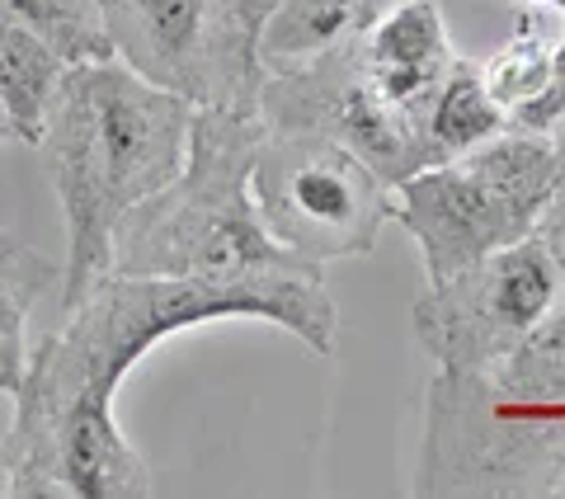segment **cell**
<instances>
[{
  "label": "cell",
  "mask_w": 565,
  "mask_h": 499,
  "mask_svg": "<svg viewBox=\"0 0 565 499\" xmlns=\"http://www.w3.org/2000/svg\"><path fill=\"white\" fill-rule=\"evenodd\" d=\"M392 222L419 245L424 283L452 278L467 264L533 236V222L504 203L467 160H438L392 189Z\"/></svg>",
  "instance_id": "9"
},
{
  "label": "cell",
  "mask_w": 565,
  "mask_h": 499,
  "mask_svg": "<svg viewBox=\"0 0 565 499\" xmlns=\"http://www.w3.org/2000/svg\"><path fill=\"white\" fill-rule=\"evenodd\" d=\"M0 141H20V137H14V128H10V118H6V109H0Z\"/></svg>",
  "instance_id": "22"
},
{
  "label": "cell",
  "mask_w": 565,
  "mask_h": 499,
  "mask_svg": "<svg viewBox=\"0 0 565 499\" xmlns=\"http://www.w3.org/2000/svg\"><path fill=\"white\" fill-rule=\"evenodd\" d=\"M359 57L377 91L424 128L434 91L457 52L438 0H396L359 33Z\"/></svg>",
  "instance_id": "10"
},
{
  "label": "cell",
  "mask_w": 565,
  "mask_h": 499,
  "mask_svg": "<svg viewBox=\"0 0 565 499\" xmlns=\"http://www.w3.org/2000/svg\"><path fill=\"white\" fill-rule=\"evenodd\" d=\"M552 156H556V193H565V118L552 128Z\"/></svg>",
  "instance_id": "20"
},
{
  "label": "cell",
  "mask_w": 565,
  "mask_h": 499,
  "mask_svg": "<svg viewBox=\"0 0 565 499\" xmlns=\"http://www.w3.org/2000/svg\"><path fill=\"white\" fill-rule=\"evenodd\" d=\"M250 189L269 236L311 269L367 255L392 222V184L349 147L316 132L264 128Z\"/></svg>",
  "instance_id": "6"
},
{
  "label": "cell",
  "mask_w": 565,
  "mask_h": 499,
  "mask_svg": "<svg viewBox=\"0 0 565 499\" xmlns=\"http://www.w3.org/2000/svg\"><path fill=\"white\" fill-rule=\"evenodd\" d=\"M264 118L199 109L180 174L141 199L114 231V274L141 278H255L311 269L264 226L250 189Z\"/></svg>",
  "instance_id": "3"
},
{
  "label": "cell",
  "mask_w": 565,
  "mask_h": 499,
  "mask_svg": "<svg viewBox=\"0 0 565 499\" xmlns=\"http://www.w3.org/2000/svg\"><path fill=\"white\" fill-rule=\"evenodd\" d=\"M561 278L537 236H523L467 264L452 278L424 283L411 320L424 353L448 372H494L556 301Z\"/></svg>",
  "instance_id": "7"
},
{
  "label": "cell",
  "mask_w": 565,
  "mask_h": 499,
  "mask_svg": "<svg viewBox=\"0 0 565 499\" xmlns=\"http://www.w3.org/2000/svg\"><path fill=\"white\" fill-rule=\"evenodd\" d=\"M561 118H565V14H561V33H556V47H552V66H546L537 95L523 99L519 109L509 114V123H514V128L552 137V128Z\"/></svg>",
  "instance_id": "18"
},
{
  "label": "cell",
  "mask_w": 565,
  "mask_h": 499,
  "mask_svg": "<svg viewBox=\"0 0 565 499\" xmlns=\"http://www.w3.org/2000/svg\"><path fill=\"white\" fill-rule=\"evenodd\" d=\"M500 386L519 391V396L561 401L565 405V288L542 311V320L523 335V344L490 372Z\"/></svg>",
  "instance_id": "17"
},
{
  "label": "cell",
  "mask_w": 565,
  "mask_h": 499,
  "mask_svg": "<svg viewBox=\"0 0 565 499\" xmlns=\"http://www.w3.org/2000/svg\"><path fill=\"white\" fill-rule=\"evenodd\" d=\"M193 114L199 104L151 85L118 57L62 71L39 141L66 217L62 311L114 269L118 222L180 174Z\"/></svg>",
  "instance_id": "2"
},
{
  "label": "cell",
  "mask_w": 565,
  "mask_h": 499,
  "mask_svg": "<svg viewBox=\"0 0 565 499\" xmlns=\"http://www.w3.org/2000/svg\"><path fill=\"white\" fill-rule=\"evenodd\" d=\"M52 288H62L57 259H47L39 245L0 231V396H14L24 382L29 320Z\"/></svg>",
  "instance_id": "13"
},
{
  "label": "cell",
  "mask_w": 565,
  "mask_h": 499,
  "mask_svg": "<svg viewBox=\"0 0 565 499\" xmlns=\"http://www.w3.org/2000/svg\"><path fill=\"white\" fill-rule=\"evenodd\" d=\"M269 0H99L114 57L199 109L259 114Z\"/></svg>",
  "instance_id": "5"
},
{
  "label": "cell",
  "mask_w": 565,
  "mask_h": 499,
  "mask_svg": "<svg viewBox=\"0 0 565 499\" xmlns=\"http://www.w3.org/2000/svg\"><path fill=\"white\" fill-rule=\"evenodd\" d=\"M509 128V109L490 95V85L481 76V62L471 57H452V66L444 71L429 104V123H424V137H429V156L438 160H457L471 147H481L494 132Z\"/></svg>",
  "instance_id": "14"
},
{
  "label": "cell",
  "mask_w": 565,
  "mask_h": 499,
  "mask_svg": "<svg viewBox=\"0 0 565 499\" xmlns=\"http://www.w3.org/2000/svg\"><path fill=\"white\" fill-rule=\"evenodd\" d=\"M565 476V405L519 396L490 372L438 368L424 391L411 495L552 499Z\"/></svg>",
  "instance_id": "4"
},
{
  "label": "cell",
  "mask_w": 565,
  "mask_h": 499,
  "mask_svg": "<svg viewBox=\"0 0 565 499\" xmlns=\"http://www.w3.org/2000/svg\"><path fill=\"white\" fill-rule=\"evenodd\" d=\"M519 6H546V10H556V14H565V0H519Z\"/></svg>",
  "instance_id": "21"
},
{
  "label": "cell",
  "mask_w": 565,
  "mask_h": 499,
  "mask_svg": "<svg viewBox=\"0 0 565 499\" xmlns=\"http://www.w3.org/2000/svg\"><path fill=\"white\" fill-rule=\"evenodd\" d=\"M377 20V0H269L259 24V62L264 71L302 66Z\"/></svg>",
  "instance_id": "11"
},
{
  "label": "cell",
  "mask_w": 565,
  "mask_h": 499,
  "mask_svg": "<svg viewBox=\"0 0 565 499\" xmlns=\"http://www.w3.org/2000/svg\"><path fill=\"white\" fill-rule=\"evenodd\" d=\"M207 320H269L321 359L334 353L340 335V311L321 269L255 278H141L109 269L57 316V330L29 349L6 457L33 448L62 420L114 415L118 382L161 340Z\"/></svg>",
  "instance_id": "1"
},
{
  "label": "cell",
  "mask_w": 565,
  "mask_h": 499,
  "mask_svg": "<svg viewBox=\"0 0 565 499\" xmlns=\"http://www.w3.org/2000/svg\"><path fill=\"white\" fill-rule=\"evenodd\" d=\"M259 118L269 132H316L340 141L392 189L434 166L424 128L405 118L367 76L359 39L302 66L274 71L259 91Z\"/></svg>",
  "instance_id": "8"
},
{
  "label": "cell",
  "mask_w": 565,
  "mask_h": 499,
  "mask_svg": "<svg viewBox=\"0 0 565 499\" xmlns=\"http://www.w3.org/2000/svg\"><path fill=\"white\" fill-rule=\"evenodd\" d=\"M533 236L542 241L546 259H552V269L561 278V288H565V193H552V203H546V212L537 217Z\"/></svg>",
  "instance_id": "19"
},
{
  "label": "cell",
  "mask_w": 565,
  "mask_h": 499,
  "mask_svg": "<svg viewBox=\"0 0 565 499\" xmlns=\"http://www.w3.org/2000/svg\"><path fill=\"white\" fill-rule=\"evenodd\" d=\"M71 62L33 29L0 14V109H6L14 137L24 147H39L47 128V109L57 99L62 71Z\"/></svg>",
  "instance_id": "12"
},
{
  "label": "cell",
  "mask_w": 565,
  "mask_h": 499,
  "mask_svg": "<svg viewBox=\"0 0 565 499\" xmlns=\"http://www.w3.org/2000/svg\"><path fill=\"white\" fill-rule=\"evenodd\" d=\"M0 14L33 29L52 43L66 62H99L114 57L109 29H104L99 0H0Z\"/></svg>",
  "instance_id": "16"
},
{
  "label": "cell",
  "mask_w": 565,
  "mask_h": 499,
  "mask_svg": "<svg viewBox=\"0 0 565 499\" xmlns=\"http://www.w3.org/2000/svg\"><path fill=\"white\" fill-rule=\"evenodd\" d=\"M546 14H552L546 6H519L514 29H509L504 47L494 52V57L481 62V76H486V85H490V95L500 99L509 114H514L523 99L537 95L546 66H552L556 39H552V29H546V24H552Z\"/></svg>",
  "instance_id": "15"
},
{
  "label": "cell",
  "mask_w": 565,
  "mask_h": 499,
  "mask_svg": "<svg viewBox=\"0 0 565 499\" xmlns=\"http://www.w3.org/2000/svg\"><path fill=\"white\" fill-rule=\"evenodd\" d=\"M386 6H396V0H377V14H382V10H386Z\"/></svg>",
  "instance_id": "23"
}]
</instances>
